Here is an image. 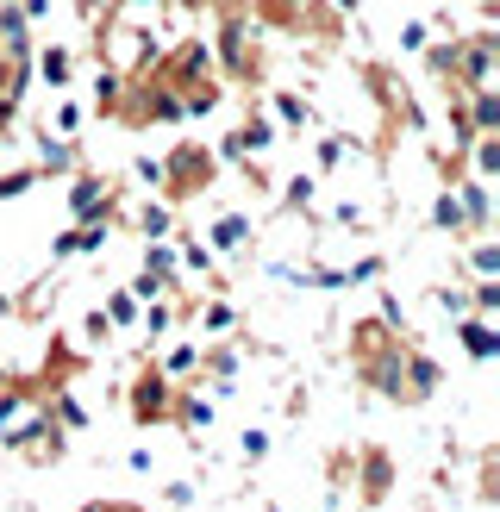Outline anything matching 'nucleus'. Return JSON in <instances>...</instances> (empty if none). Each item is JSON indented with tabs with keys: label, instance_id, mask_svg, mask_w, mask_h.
<instances>
[{
	"label": "nucleus",
	"instance_id": "nucleus-1",
	"mask_svg": "<svg viewBox=\"0 0 500 512\" xmlns=\"http://www.w3.org/2000/svg\"><path fill=\"white\" fill-rule=\"evenodd\" d=\"M207 44H213V75H219L225 88H263L269 50H263V32L244 19L238 0H225V7H219V32Z\"/></svg>",
	"mask_w": 500,
	"mask_h": 512
},
{
	"label": "nucleus",
	"instance_id": "nucleus-2",
	"mask_svg": "<svg viewBox=\"0 0 500 512\" xmlns=\"http://www.w3.org/2000/svg\"><path fill=\"white\" fill-rule=\"evenodd\" d=\"M219 157H213V144H200V138H182V144H169L163 150V200L169 207H188V200H200L213 182H219Z\"/></svg>",
	"mask_w": 500,
	"mask_h": 512
},
{
	"label": "nucleus",
	"instance_id": "nucleus-3",
	"mask_svg": "<svg viewBox=\"0 0 500 512\" xmlns=\"http://www.w3.org/2000/svg\"><path fill=\"white\" fill-rule=\"evenodd\" d=\"M269 150H275V119H269L263 100H250V107L238 113V125L213 144V157L219 163H250V157H269Z\"/></svg>",
	"mask_w": 500,
	"mask_h": 512
},
{
	"label": "nucleus",
	"instance_id": "nucleus-4",
	"mask_svg": "<svg viewBox=\"0 0 500 512\" xmlns=\"http://www.w3.org/2000/svg\"><path fill=\"white\" fill-rule=\"evenodd\" d=\"M125 413H132V425H169V413H175V381L150 356L138 363L132 388H125Z\"/></svg>",
	"mask_w": 500,
	"mask_h": 512
},
{
	"label": "nucleus",
	"instance_id": "nucleus-5",
	"mask_svg": "<svg viewBox=\"0 0 500 512\" xmlns=\"http://www.w3.org/2000/svg\"><path fill=\"white\" fill-rule=\"evenodd\" d=\"M69 225H88V219H119V182L100 169H75L69 175Z\"/></svg>",
	"mask_w": 500,
	"mask_h": 512
},
{
	"label": "nucleus",
	"instance_id": "nucleus-6",
	"mask_svg": "<svg viewBox=\"0 0 500 512\" xmlns=\"http://www.w3.org/2000/svg\"><path fill=\"white\" fill-rule=\"evenodd\" d=\"M494 63H500V32L494 25L457 32V88H494Z\"/></svg>",
	"mask_w": 500,
	"mask_h": 512
},
{
	"label": "nucleus",
	"instance_id": "nucleus-7",
	"mask_svg": "<svg viewBox=\"0 0 500 512\" xmlns=\"http://www.w3.org/2000/svg\"><path fill=\"white\" fill-rule=\"evenodd\" d=\"M394 481H400V463H394L382 444L350 450V494H363V506H382L394 494Z\"/></svg>",
	"mask_w": 500,
	"mask_h": 512
},
{
	"label": "nucleus",
	"instance_id": "nucleus-8",
	"mask_svg": "<svg viewBox=\"0 0 500 512\" xmlns=\"http://www.w3.org/2000/svg\"><path fill=\"white\" fill-rule=\"evenodd\" d=\"M250 244H257V219H250L244 207H213V219H207V250L213 256H250Z\"/></svg>",
	"mask_w": 500,
	"mask_h": 512
},
{
	"label": "nucleus",
	"instance_id": "nucleus-9",
	"mask_svg": "<svg viewBox=\"0 0 500 512\" xmlns=\"http://www.w3.org/2000/svg\"><path fill=\"white\" fill-rule=\"evenodd\" d=\"M113 244V219H88V225H63L50 238V263H69V256H94Z\"/></svg>",
	"mask_w": 500,
	"mask_h": 512
},
{
	"label": "nucleus",
	"instance_id": "nucleus-10",
	"mask_svg": "<svg viewBox=\"0 0 500 512\" xmlns=\"http://www.w3.org/2000/svg\"><path fill=\"white\" fill-rule=\"evenodd\" d=\"M263 107H269V119H275V132H313V125H319V107H313L300 88H269Z\"/></svg>",
	"mask_w": 500,
	"mask_h": 512
},
{
	"label": "nucleus",
	"instance_id": "nucleus-11",
	"mask_svg": "<svg viewBox=\"0 0 500 512\" xmlns=\"http://www.w3.org/2000/svg\"><path fill=\"white\" fill-rule=\"evenodd\" d=\"M175 269H182V281H213L219 288V256L207 250V238L200 232H182V225H175Z\"/></svg>",
	"mask_w": 500,
	"mask_h": 512
},
{
	"label": "nucleus",
	"instance_id": "nucleus-12",
	"mask_svg": "<svg viewBox=\"0 0 500 512\" xmlns=\"http://www.w3.org/2000/svg\"><path fill=\"white\" fill-rule=\"evenodd\" d=\"M457 200H463V225H469V238H488V225H494V188L482 182V175H457Z\"/></svg>",
	"mask_w": 500,
	"mask_h": 512
},
{
	"label": "nucleus",
	"instance_id": "nucleus-13",
	"mask_svg": "<svg viewBox=\"0 0 500 512\" xmlns=\"http://www.w3.org/2000/svg\"><path fill=\"white\" fill-rule=\"evenodd\" d=\"M32 75L50 94H69L75 88V50L69 44H32Z\"/></svg>",
	"mask_w": 500,
	"mask_h": 512
},
{
	"label": "nucleus",
	"instance_id": "nucleus-14",
	"mask_svg": "<svg viewBox=\"0 0 500 512\" xmlns=\"http://www.w3.org/2000/svg\"><path fill=\"white\" fill-rule=\"evenodd\" d=\"M32 169L44 175V182H63V175L82 169V144H75V138H50V132H38V157H32Z\"/></svg>",
	"mask_w": 500,
	"mask_h": 512
},
{
	"label": "nucleus",
	"instance_id": "nucleus-15",
	"mask_svg": "<svg viewBox=\"0 0 500 512\" xmlns=\"http://www.w3.org/2000/svg\"><path fill=\"white\" fill-rule=\"evenodd\" d=\"M450 325H457V344H463L469 363H494V356H500V325L494 319L463 313V319H450Z\"/></svg>",
	"mask_w": 500,
	"mask_h": 512
},
{
	"label": "nucleus",
	"instance_id": "nucleus-16",
	"mask_svg": "<svg viewBox=\"0 0 500 512\" xmlns=\"http://www.w3.org/2000/svg\"><path fill=\"white\" fill-rule=\"evenodd\" d=\"M444 388V369H438V356H425L419 344H407V406H425Z\"/></svg>",
	"mask_w": 500,
	"mask_h": 512
},
{
	"label": "nucleus",
	"instance_id": "nucleus-17",
	"mask_svg": "<svg viewBox=\"0 0 500 512\" xmlns=\"http://www.w3.org/2000/svg\"><path fill=\"white\" fill-rule=\"evenodd\" d=\"M300 7H307V0H250V7H244V19L257 25V32H282V38H294Z\"/></svg>",
	"mask_w": 500,
	"mask_h": 512
},
{
	"label": "nucleus",
	"instance_id": "nucleus-18",
	"mask_svg": "<svg viewBox=\"0 0 500 512\" xmlns=\"http://www.w3.org/2000/svg\"><path fill=\"white\" fill-rule=\"evenodd\" d=\"M344 157H357V138H350V132H319L313 138V175H319V182H325V175H338Z\"/></svg>",
	"mask_w": 500,
	"mask_h": 512
},
{
	"label": "nucleus",
	"instance_id": "nucleus-19",
	"mask_svg": "<svg viewBox=\"0 0 500 512\" xmlns=\"http://www.w3.org/2000/svg\"><path fill=\"white\" fill-rule=\"evenodd\" d=\"M188 319L200 325V338H232V331H238V306L232 300H194Z\"/></svg>",
	"mask_w": 500,
	"mask_h": 512
},
{
	"label": "nucleus",
	"instance_id": "nucleus-20",
	"mask_svg": "<svg viewBox=\"0 0 500 512\" xmlns=\"http://www.w3.org/2000/svg\"><path fill=\"white\" fill-rule=\"evenodd\" d=\"M432 232H444V238H469V225H463V200H457V188H438L432 194Z\"/></svg>",
	"mask_w": 500,
	"mask_h": 512
},
{
	"label": "nucleus",
	"instance_id": "nucleus-21",
	"mask_svg": "<svg viewBox=\"0 0 500 512\" xmlns=\"http://www.w3.org/2000/svg\"><path fill=\"white\" fill-rule=\"evenodd\" d=\"M44 394H50V419L63 431H88V406H82V394H75L69 381H57V388H44Z\"/></svg>",
	"mask_w": 500,
	"mask_h": 512
},
{
	"label": "nucleus",
	"instance_id": "nucleus-22",
	"mask_svg": "<svg viewBox=\"0 0 500 512\" xmlns=\"http://www.w3.org/2000/svg\"><path fill=\"white\" fill-rule=\"evenodd\" d=\"M319 188H325V182H319L313 169H294L288 182H282V213H313V207H319Z\"/></svg>",
	"mask_w": 500,
	"mask_h": 512
},
{
	"label": "nucleus",
	"instance_id": "nucleus-23",
	"mask_svg": "<svg viewBox=\"0 0 500 512\" xmlns=\"http://www.w3.org/2000/svg\"><path fill=\"white\" fill-rule=\"evenodd\" d=\"M132 225H138L144 244L150 238H175V207H169V200H144V207L132 213Z\"/></svg>",
	"mask_w": 500,
	"mask_h": 512
},
{
	"label": "nucleus",
	"instance_id": "nucleus-24",
	"mask_svg": "<svg viewBox=\"0 0 500 512\" xmlns=\"http://www.w3.org/2000/svg\"><path fill=\"white\" fill-rule=\"evenodd\" d=\"M157 369H163L169 381H188V375L200 369V338H175V344L157 356Z\"/></svg>",
	"mask_w": 500,
	"mask_h": 512
},
{
	"label": "nucleus",
	"instance_id": "nucleus-25",
	"mask_svg": "<svg viewBox=\"0 0 500 512\" xmlns=\"http://www.w3.org/2000/svg\"><path fill=\"white\" fill-rule=\"evenodd\" d=\"M463 107L475 132H500V94L494 88H463Z\"/></svg>",
	"mask_w": 500,
	"mask_h": 512
},
{
	"label": "nucleus",
	"instance_id": "nucleus-26",
	"mask_svg": "<svg viewBox=\"0 0 500 512\" xmlns=\"http://www.w3.org/2000/svg\"><path fill=\"white\" fill-rule=\"evenodd\" d=\"M100 313L113 319V331H138V313H144V300L132 288H107V300H100Z\"/></svg>",
	"mask_w": 500,
	"mask_h": 512
},
{
	"label": "nucleus",
	"instance_id": "nucleus-27",
	"mask_svg": "<svg viewBox=\"0 0 500 512\" xmlns=\"http://www.w3.org/2000/svg\"><path fill=\"white\" fill-rule=\"evenodd\" d=\"M325 219H332V225H338V232H357V238H363V232H369V225H375V213L363 207V200H344V194L332 200V207H325Z\"/></svg>",
	"mask_w": 500,
	"mask_h": 512
},
{
	"label": "nucleus",
	"instance_id": "nucleus-28",
	"mask_svg": "<svg viewBox=\"0 0 500 512\" xmlns=\"http://www.w3.org/2000/svg\"><path fill=\"white\" fill-rule=\"evenodd\" d=\"M269 450H275V438H269L263 425H244V431H238V463H244V469H263Z\"/></svg>",
	"mask_w": 500,
	"mask_h": 512
},
{
	"label": "nucleus",
	"instance_id": "nucleus-29",
	"mask_svg": "<svg viewBox=\"0 0 500 512\" xmlns=\"http://www.w3.org/2000/svg\"><path fill=\"white\" fill-rule=\"evenodd\" d=\"M50 138H75L82 132V100L75 94H57V107H50V125H44Z\"/></svg>",
	"mask_w": 500,
	"mask_h": 512
},
{
	"label": "nucleus",
	"instance_id": "nucleus-30",
	"mask_svg": "<svg viewBox=\"0 0 500 512\" xmlns=\"http://www.w3.org/2000/svg\"><path fill=\"white\" fill-rule=\"evenodd\" d=\"M44 182V175L32 169V163H19V169H0V207H7V200H25V194H32Z\"/></svg>",
	"mask_w": 500,
	"mask_h": 512
},
{
	"label": "nucleus",
	"instance_id": "nucleus-31",
	"mask_svg": "<svg viewBox=\"0 0 500 512\" xmlns=\"http://www.w3.org/2000/svg\"><path fill=\"white\" fill-rule=\"evenodd\" d=\"M469 313H482V319L500 313V275H475L469 281Z\"/></svg>",
	"mask_w": 500,
	"mask_h": 512
},
{
	"label": "nucleus",
	"instance_id": "nucleus-32",
	"mask_svg": "<svg viewBox=\"0 0 500 512\" xmlns=\"http://www.w3.org/2000/svg\"><path fill=\"white\" fill-rule=\"evenodd\" d=\"M463 269H469V275H500V244L475 238V244H469V256H463Z\"/></svg>",
	"mask_w": 500,
	"mask_h": 512
},
{
	"label": "nucleus",
	"instance_id": "nucleus-33",
	"mask_svg": "<svg viewBox=\"0 0 500 512\" xmlns=\"http://www.w3.org/2000/svg\"><path fill=\"white\" fill-rule=\"evenodd\" d=\"M82 338H88L94 350H107V344L119 338V331H113V319H107V313H100V306H88V319H82Z\"/></svg>",
	"mask_w": 500,
	"mask_h": 512
},
{
	"label": "nucleus",
	"instance_id": "nucleus-34",
	"mask_svg": "<svg viewBox=\"0 0 500 512\" xmlns=\"http://www.w3.org/2000/svg\"><path fill=\"white\" fill-rule=\"evenodd\" d=\"M432 306L444 319H463L469 313V288H432Z\"/></svg>",
	"mask_w": 500,
	"mask_h": 512
},
{
	"label": "nucleus",
	"instance_id": "nucleus-35",
	"mask_svg": "<svg viewBox=\"0 0 500 512\" xmlns=\"http://www.w3.org/2000/svg\"><path fill=\"white\" fill-rule=\"evenodd\" d=\"M394 44L407 50V57H419V50L432 44V25H425V19H407V25H400V38H394Z\"/></svg>",
	"mask_w": 500,
	"mask_h": 512
},
{
	"label": "nucleus",
	"instance_id": "nucleus-36",
	"mask_svg": "<svg viewBox=\"0 0 500 512\" xmlns=\"http://www.w3.org/2000/svg\"><path fill=\"white\" fill-rule=\"evenodd\" d=\"M194 500H200V488H194V481H169V488H163V506H169V512H188Z\"/></svg>",
	"mask_w": 500,
	"mask_h": 512
},
{
	"label": "nucleus",
	"instance_id": "nucleus-37",
	"mask_svg": "<svg viewBox=\"0 0 500 512\" xmlns=\"http://www.w3.org/2000/svg\"><path fill=\"white\" fill-rule=\"evenodd\" d=\"M132 175L144 188H163V157H132Z\"/></svg>",
	"mask_w": 500,
	"mask_h": 512
},
{
	"label": "nucleus",
	"instance_id": "nucleus-38",
	"mask_svg": "<svg viewBox=\"0 0 500 512\" xmlns=\"http://www.w3.org/2000/svg\"><path fill=\"white\" fill-rule=\"evenodd\" d=\"M125 469H132V475H150V469H157V450H125Z\"/></svg>",
	"mask_w": 500,
	"mask_h": 512
},
{
	"label": "nucleus",
	"instance_id": "nucleus-39",
	"mask_svg": "<svg viewBox=\"0 0 500 512\" xmlns=\"http://www.w3.org/2000/svg\"><path fill=\"white\" fill-rule=\"evenodd\" d=\"M332 7H338L344 19H357V7H363V0H332Z\"/></svg>",
	"mask_w": 500,
	"mask_h": 512
},
{
	"label": "nucleus",
	"instance_id": "nucleus-40",
	"mask_svg": "<svg viewBox=\"0 0 500 512\" xmlns=\"http://www.w3.org/2000/svg\"><path fill=\"white\" fill-rule=\"evenodd\" d=\"M13 313H19V300H13V294H0V319H13Z\"/></svg>",
	"mask_w": 500,
	"mask_h": 512
},
{
	"label": "nucleus",
	"instance_id": "nucleus-41",
	"mask_svg": "<svg viewBox=\"0 0 500 512\" xmlns=\"http://www.w3.org/2000/svg\"><path fill=\"white\" fill-rule=\"evenodd\" d=\"M350 512H375V506H350Z\"/></svg>",
	"mask_w": 500,
	"mask_h": 512
},
{
	"label": "nucleus",
	"instance_id": "nucleus-42",
	"mask_svg": "<svg viewBox=\"0 0 500 512\" xmlns=\"http://www.w3.org/2000/svg\"><path fill=\"white\" fill-rule=\"evenodd\" d=\"M263 512H282V506H263Z\"/></svg>",
	"mask_w": 500,
	"mask_h": 512
}]
</instances>
